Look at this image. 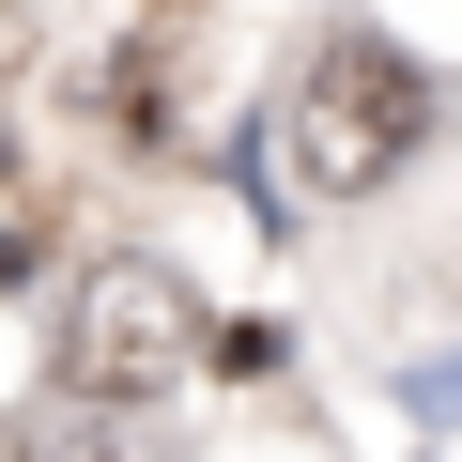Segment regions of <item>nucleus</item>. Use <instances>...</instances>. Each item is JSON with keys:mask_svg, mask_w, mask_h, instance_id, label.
I'll return each mask as SVG.
<instances>
[{"mask_svg": "<svg viewBox=\"0 0 462 462\" xmlns=\"http://www.w3.org/2000/svg\"><path fill=\"white\" fill-rule=\"evenodd\" d=\"M416 139H431V78H416L385 32H339V47L293 78V108H278L293 200H370V185H385Z\"/></svg>", "mask_w": 462, "mask_h": 462, "instance_id": "obj_1", "label": "nucleus"}, {"mask_svg": "<svg viewBox=\"0 0 462 462\" xmlns=\"http://www.w3.org/2000/svg\"><path fill=\"white\" fill-rule=\"evenodd\" d=\"M0 462H78V447H62V431H32V416H16V431H0Z\"/></svg>", "mask_w": 462, "mask_h": 462, "instance_id": "obj_3", "label": "nucleus"}, {"mask_svg": "<svg viewBox=\"0 0 462 462\" xmlns=\"http://www.w3.org/2000/svg\"><path fill=\"white\" fill-rule=\"evenodd\" d=\"M416 416H462V355H447V370H416Z\"/></svg>", "mask_w": 462, "mask_h": 462, "instance_id": "obj_4", "label": "nucleus"}, {"mask_svg": "<svg viewBox=\"0 0 462 462\" xmlns=\"http://www.w3.org/2000/svg\"><path fill=\"white\" fill-rule=\"evenodd\" d=\"M185 355H200V293L170 263H93L62 293V385L78 401H154V385H185Z\"/></svg>", "mask_w": 462, "mask_h": 462, "instance_id": "obj_2", "label": "nucleus"}]
</instances>
